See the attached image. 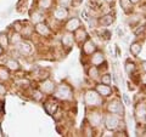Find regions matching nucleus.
I'll use <instances>...</instances> for the list:
<instances>
[{
	"instance_id": "1",
	"label": "nucleus",
	"mask_w": 146,
	"mask_h": 137,
	"mask_svg": "<svg viewBox=\"0 0 146 137\" xmlns=\"http://www.w3.org/2000/svg\"><path fill=\"white\" fill-rule=\"evenodd\" d=\"M17 50L22 55H27V53L31 52V46L28 44H26V43H18L17 44Z\"/></svg>"
},
{
	"instance_id": "2",
	"label": "nucleus",
	"mask_w": 146,
	"mask_h": 137,
	"mask_svg": "<svg viewBox=\"0 0 146 137\" xmlns=\"http://www.w3.org/2000/svg\"><path fill=\"white\" fill-rule=\"evenodd\" d=\"M5 66H6L7 69H10V70H18L20 69V65H18V62L15 60H7Z\"/></svg>"
},
{
	"instance_id": "3",
	"label": "nucleus",
	"mask_w": 146,
	"mask_h": 137,
	"mask_svg": "<svg viewBox=\"0 0 146 137\" xmlns=\"http://www.w3.org/2000/svg\"><path fill=\"white\" fill-rule=\"evenodd\" d=\"M36 32L40 34H43V35H48L49 34V29H48V27L43 24V23H39V24H36Z\"/></svg>"
},
{
	"instance_id": "4",
	"label": "nucleus",
	"mask_w": 146,
	"mask_h": 137,
	"mask_svg": "<svg viewBox=\"0 0 146 137\" xmlns=\"http://www.w3.org/2000/svg\"><path fill=\"white\" fill-rule=\"evenodd\" d=\"M7 45H9L7 35L5 33H0V46L4 49V47H7Z\"/></svg>"
},
{
	"instance_id": "5",
	"label": "nucleus",
	"mask_w": 146,
	"mask_h": 137,
	"mask_svg": "<svg viewBox=\"0 0 146 137\" xmlns=\"http://www.w3.org/2000/svg\"><path fill=\"white\" fill-rule=\"evenodd\" d=\"M9 79V70L7 68L0 67V80H7Z\"/></svg>"
},
{
	"instance_id": "6",
	"label": "nucleus",
	"mask_w": 146,
	"mask_h": 137,
	"mask_svg": "<svg viewBox=\"0 0 146 137\" xmlns=\"http://www.w3.org/2000/svg\"><path fill=\"white\" fill-rule=\"evenodd\" d=\"M121 5L124 9V11H129L130 9V0H121Z\"/></svg>"
},
{
	"instance_id": "7",
	"label": "nucleus",
	"mask_w": 146,
	"mask_h": 137,
	"mask_svg": "<svg viewBox=\"0 0 146 137\" xmlns=\"http://www.w3.org/2000/svg\"><path fill=\"white\" fill-rule=\"evenodd\" d=\"M11 41L13 43V44H18V41H20V35H18L17 33L16 34H13L12 35V40Z\"/></svg>"
},
{
	"instance_id": "8",
	"label": "nucleus",
	"mask_w": 146,
	"mask_h": 137,
	"mask_svg": "<svg viewBox=\"0 0 146 137\" xmlns=\"http://www.w3.org/2000/svg\"><path fill=\"white\" fill-rule=\"evenodd\" d=\"M49 4H50V0H42V1H40V5L44 6V7L49 6Z\"/></svg>"
},
{
	"instance_id": "9",
	"label": "nucleus",
	"mask_w": 146,
	"mask_h": 137,
	"mask_svg": "<svg viewBox=\"0 0 146 137\" xmlns=\"http://www.w3.org/2000/svg\"><path fill=\"white\" fill-rule=\"evenodd\" d=\"M5 92H6L5 86H4L1 83H0V95H5Z\"/></svg>"
},
{
	"instance_id": "10",
	"label": "nucleus",
	"mask_w": 146,
	"mask_h": 137,
	"mask_svg": "<svg viewBox=\"0 0 146 137\" xmlns=\"http://www.w3.org/2000/svg\"><path fill=\"white\" fill-rule=\"evenodd\" d=\"M3 52H4V49H3L1 46H0V55H3Z\"/></svg>"
},
{
	"instance_id": "11",
	"label": "nucleus",
	"mask_w": 146,
	"mask_h": 137,
	"mask_svg": "<svg viewBox=\"0 0 146 137\" xmlns=\"http://www.w3.org/2000/svg\"><path fill=\"white\" fill-rule=\"evenodd\" d=\"M106 1H112V0H106Z\"/></svg>"
},
{
	"instance_id": "12",
	"label": "nucleus",
	"mask_w": 146,
	"mask_h": 137,
	"mask_svg": "<svg viewBox=\"0 0 146 137\" xmlns=\"http://www.w3.org/2000/svg\"><path fill=\"white\" fill-rule=\"evenodd\" d=\"M133 1H138V0H133Z\"/></svg>"
}]
</instances>
